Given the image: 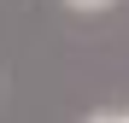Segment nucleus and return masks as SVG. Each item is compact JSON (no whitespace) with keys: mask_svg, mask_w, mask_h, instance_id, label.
I'll return each instance as SVG.
<instances>
[{"mask_svg":"<svg viewBox=\"0 0 129 123\" xmlns=\"http://www.w3.org/2000/svg\"><path fill=\"white\" fill-rule=\"evenodd\" d=\"M64 6H71V12H106L112 0H64Z\"/></svg>","mask_w":129,"mask_h":123,"instance_id":"1","label":"nucleus"},{"mask_svg":"<svg viewBox=\"0 0 129 123\" xmlns=\"http://www.w3.org/2000/svg\"><path fill=\"white\" fill-rule=\"evenodd\" d=\"M82 123H123L117 111H94V117H82Z\"/></svg>","mask_w":129,"mask_h":123,"instance_id":"2","label":"nucleus"},{"mask_svg":"<svg viewBox=\"0 0 129 123\" xmlns=\"http://www.w3.org/2000/svg\"><path fill=\"white\" fill-rule=\"evenodd\" d=\"M117 117H123V123H129V106H123V111H117Z\"/></svg>","mask_w":129,"mask_h":123,"instance_id":"3","label":"nucleus"}]
</instances>
